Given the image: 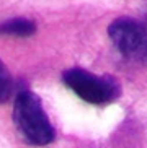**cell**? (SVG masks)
<instances>
[{
  "instance_id": "5b68a950",
  "label": "cell",
  "mask_w": 147,
  "mask_h": 148,
  "mask_svg": "<svg viewBox=\"0 0 147 148\" xmlns=\"http://www.w3.org/2000/svg\"><path fill=\"white\" fill-rule=\"evenodd\" d=\"M13 90H15L13 77L8 72V69L5 67V64L0 60V104L10 99V96L13 95Z\"/></svg>"
},
{
  "instance_id": "3957f363",
  "label": "cell",
  "mask_w": 147,
  "mask_h": 148,
  "mask_svg": "<svg viewBox=\"0 0 147 148\" xmlns=\"http://www.w3.org/2000/svg\"><path fill=\"white\" fill-rule=\"evenodd\" d=\"M62 80L74 93L92 104L111 103L119 96V85L111 77H96L83 69H69L62 73Z\"/></svg>"
},
{
  "instance_id": "277c9868",
  "label": "cell",
  "mask_w": 147,
  "mask_h": 148,
  "mask_svg": "<svg viewBox=\"0 0 147 148\" xmlns=\"http://www.w3.org/2000/svg\"><path fill=\"white\" fill-rule=\"evenodd\" d=\"M36 31V25L26 18H13L0 25V34L17 36V38H28Z\"/></svg>"
},
{
  "instance_id": "6da1fadb",
  "label": "cell",
  "mask_w": 147,
  "mask_h": 148,
  "mask_svg": "<svg viewBox=\"0 0 147 148\" xmlns=\"http://www.w3.org/2000/svg\"><path fill=\"white\" fill-rule=\"evenodd\" d=\"M13 121L23 138L31 145L51 143L56 132L44 111L41 99L30 90H21L15 96L13 103Z\"/></svg>"
},
{
  "instance_id": "7a4b0ae2",
  "label": "cell",
  "mask_w": 147,
  "mask_h": 148,
  "mask_svg": "<svg viewBox=\"0 0 147 148\" xmlns=\"http://www.w3.org/2000/svg\"><path fill=\"white\" fill-rule=\"evenodd\" d=\"M108 34L126 60L137 65L147 64V29L137 20L129 16L116 18L110 23Z\"/></svg>"
}]
</instances>
